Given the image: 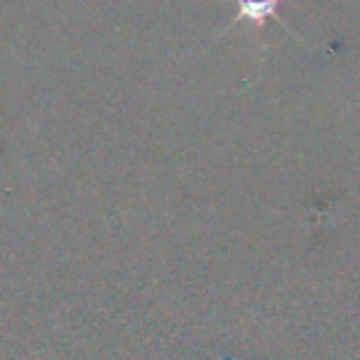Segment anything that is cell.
<instances>
[{"instance_id":"obj_1","label":"cell","mask_w":360,"mask_h":360,"mask_svg":"<svg viewBox=\"0 0 360 360\" xmlns=\"http://www.w3.org/2000/svg\"><path fill=\"white\" fill-rule=\"evenodd\" d=\"M243 20H252V22H262L270 18L277 8V0H238Z\"/></svg>"}]
</instances>
